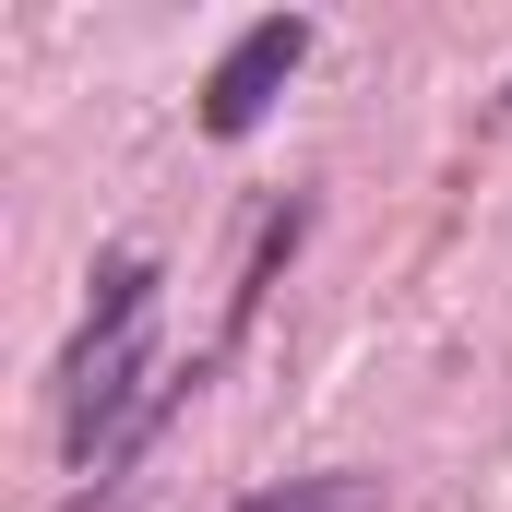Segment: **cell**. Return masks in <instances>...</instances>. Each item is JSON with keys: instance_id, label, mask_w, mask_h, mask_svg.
Instances as JSON below:
<instances>
[{"instance_id": "cell-2", "label": "cell", "mask_w": 512, "mask_h": 512, "mask_svg": "<svg viewBox=\"0 0 512 512\" xmlns=\"http://www.w3.org/2000/svg\"><path fill=\"white\" fill-rule=\"evenodd\" d=\"M239 512H382V477H310V489H251Z\"/></svg>"}, {"instance_id": "cell-1", "label": "cell", "mask_w": 512, "mask_h": 512, "mask_svg": "<svg viewBox=\"0 0 512 512\" xmlns=\"http://www.w3.org/2000/svg\"><path fill=\"white\" fill-rule=\"evenodd\" d=\"M298 60H310V24H298V12H262L251 36L215 60V84H203V131H215V143L262 131V108L286 96V72H298Z\"/></svg>"}]
</instances>
